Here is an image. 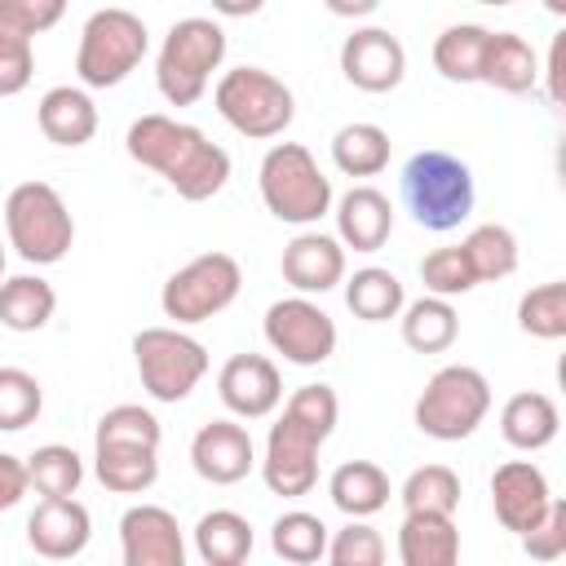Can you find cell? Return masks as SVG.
Listing matches in <instances>:
<instances>
[{
  "instance_id": "1",
  "label": "cell",
  "mask_w": 566,
  "mask_h": 566,
  "mask_svg": "<svg viewBox=\"0 0 566 566\" xmlns=\"http://www.w3.org/2000/svg\"><path fill=\"white\" fill-rule=\"evenodd\" d=\"M124 150L133 155V164L159 172L190 203H203V199L221 195L226 181H230L226 146L208 142L203 128L181 124L172 115H142V119H133L128 133H124Z\"/></svg>"
},
{
  "instance_id": "2",
  "label": "cell",
  "mask_w": 566,
  "mask_h": 566,
  "mask_svg": "<svg viewBox=\"0 0 566 566\" xmlns=\"http://www.w3.org/2000/svg\"><path fill=\"white\" fill-rule=\"evenodd\" d=\"M336 420H340L336 389L332 385H301L283 402V416L270 424L261 482L283 500L310 495L318 482V447L336 433Z\"/></svg>"
},
{
  "instance_id": "3",
  "label": "cell",
  "mask_w": 566,
  "mask_h": 566,
  "mask_svg": "<svg viewBox=\"0 0 566 566\" xmlns=\"http://www.w3.org/2000/svg\"><path fill=\"white\" fill-rule=\"evenodd\" d=\"M402 203L407 212L416 217V226L424 230H455L473 217V203H478V186H473V172L460 155L451 150H416L402 168Z\"/></svg>"
},
{
  "instance_id": "4",
  "label": "cell",
  "mask_w": 566,
  "mask_h": 566,
  "mask_svg": "<svg viewBox=\"0 0 566 566\" xmlns=\"http://www.w3.org/2000/svg\"><path fill=\"white\" fill-rule=\"evenodd\" d=\"M256 186L270 217L287 226H314L318 217L332 212V177L318 168V159L301 142L270 146L256 168Z\"/></svg>"
},
{
  "instance_id": "5",
  "label": "cell",
  "mask_w": 566,
  "mask_h": 566,
  "mask_svg": "<svg viewBox=\"0 0 566 566\" xmlns=\"http://www.w3.org/2000/svg\"><path fill=\"white\" fill-rule=\"evenodd\" d=\"M4 234L27 265H57L75 243V217L49 181H18L4 199Z\"/></svg>"
},
{
  "instance_id": "6",
  "label": "cell",
  "mask_w": 566,
  "mask_h": 566,
  "mask_svg": "<svg viewBox=\"0 0 566 566\" xmlns=\"http://www.w3.org/2000/svg\"><path fill=\"white\" fill-rule=\"evenodd\" d=\"M226 62V31L212 18H181L168 27L159 57H155V84L168 106H195L208 93L212 71Z\"/></svg>"
},
{
  "instance_id": "7",
  "label": "cell",
  "mask_w": 566,
  "mask_h": 566,
  "mask_svg": "<svg viewBox=\"0 0 566 566\" xmlns=\"http://www.w3.org/2000/svg\"><path fill=\"white\" fill-rule=\"evenodd\" d=\"M146 49H150V31L133 9H119V4L97 9L80 31L75 75L84 88H115L137 71Z\"/></svg>"
},
{
  "instance_id": "8",
  "label": "cell",
  "mask_w": 566,
  "mask_h": 566,
  "mask_svg": "<svg viewBox=\"0 0 566 566\" xmlns=\"http://www.w3.org/2000/svg\"><path fill=\"white\" fill-rule=\"evenodd\" d=\"M491 411V385L478 367L469 363H451L438 367L429 376V385L416 398V429L433 442H460L469 433H478V424Z\"/></svg>"
},
{
  "instance_id": "9",
  "label": "cell",
  "mask_w": 566,
  "mask_h": 566,
  "mask_svg": "<svg viewBox=\"0 0 566 566\" xmlns=\"http://www.w3.org/2000/svg\"><path fill=\"white\" fill-rule=\"evenodd\" d=\"M212 102L221 111V119L252 137V142H270L279 133H287V124L296 119V97L292 88L270 75L265 66H234L217 80L212 88Z\"/></svg>"
},
{
  "instance_id": "10",
  "label": "cell",
  "mask_w": 566,
  "mask_h": 566,
  "mask_svg": "<svg viewBox=\"0 0 566 566\" xmlns=\"http://www.w3.org/2000/svg\"><path fill=\"white\" fill-rule=\"evenodd\" d=\"M239 287H243V270L230 252H199L181 270L168 274L164 292H159V310L177 327H195V323H208L221 310H230Z\"/></svg>"
},
{
  "instance_id": "11",
  "label": "cell",
  "mask_w": 566,
  "mask_h": 566,
  "mask_svg": "<svg viewBox=\"0 0 566 566\" xmlns=\"http://www.w3.org/2000/svg\"><path fill=\"white\" fill-rule=\"evenodd\" d=\"M133 358H137L142 389L155 402H181L208 376V349L195 336H186L177 323L172 327H142L133 336Z\"/></svg>"
},
{
  "instance_id": "12",
  "label": "cell",
  "mask_w": 566,
  "mask_h": 566,
  "mask_svg": "<svg viewBox=\"0 0 566 566\" xmlns=\"http://www.w3.org/2000/svg\"><path fill=\"white\" fill-rule=\"evenodd\" d=\"M265 345L274 354H283V363H296V367H318L336 354V323L323 305H314L310 296H283L265 310Z\"/></svg>"
},
{
  "instance_id": "13",
  "label": "cell",
  "mask_w": 566,
  "mask_h": 566,
  "mask_svg": "<svg viewBox=\"0 0 566 566\" xmlns=\"http://www.w3.org/2000/svg\"><path fill=\"white\" fill-rule=\"evenodd\" d=\"M340 75L363 93H389L407 75V49L385 27H358L340 44Z\"/></svg>"
},
{
  "instance_id": "14",
  "label": "cell",
  "mask_w": 566,
  "mask_h": 566,
  "mask_svg": "<svg viewBox=\"0 0 566 566\" xmlns=\"http://www.w3.org/2000/svg\"><path fill=\"white\" fill-rule=\"evenodd\" d=\"M217 394L230 416L265 420L283 402V376H279L274 358H265V354H234L217 371Z\"/></svg>"
},
{
  "instance_id": "15",
  "label": "cell",
  "mask_w": 566,
  "mask_h": 566,
  "mask_svg": "<svg viewBox=\"0 0 566 566\" xmlns=\"http://www.w3.org/2000/svg\"><path fill=\"white\" fill-rule=\"evenodd\" d=\"M553 504V486L544 478L539 464L531 460H504L495 473H491V509H495V522L513 535L531 531Z\"/></svg>"
},
{
  "instance_id": "16",
  "label": "cell",
  "mask_w": 566,
  "mask_h": 566,
  "mask_svg": "<svg viewBox=\"0 0 566 566\" xmlns=\"http://www.w3.org/2000/svg\"><path fill=\"white\" fill-rule=\"evenodd\" d=\"M119 553H124V566H181L186 539L168 509L133 504L119 517Z\"/></svg>"
},
{
  "instance_id": "17",
  "label": "cell",
  "mask_w": 566,
  "mask_h": 566,
  "mask_svg": "<svg viewBox=\"0 0 566 566\" xmlns=\"http://www.w3.org/2000/svg\"><path fill=\"white\" fill-rule=\"evenodd\" d=\"M190 464L203 482L212 486H234L252 473L256 464V447L252 433L239 420H208L195 438H190Z\"/></svg>"
},
{
  "instance_id": "18",
  "label": "cell",
  "mask_w": 566,
  "mask_h": 566,
  "mask_svg": "<svg viewBox=\"0 0 566 566\" xmlns=\"http://www.w3.org/2000/svg\"><path fill=\"white\" fill-rule=\"evenodd\" d=\"M93 517L75 495H44L27 517V544L49 562H71L88 548Z\"/></svg>"
},
{
  "instance_id": "19",
  "label": "cell",
  "mask_w": 566,
  "mask_h": 566,
  "mask_svg": "<svg viewBox=\"0 0 566 566\" xmlns=\"http://www.w3.org/2000/svg\"><path fill=\"white\" fill-rule=\"evenodd\" d=\"M287 287H296L301 296H323L345 279V243L336 234L323 230H301L279 261Z\"/></svg>"
},
{
  "instance_id": "20",
  "label": "cell",
  "mask_w": 566,
  "mask_h": 566,
  "mask_svg": "<svg viewBox=\"0 0 566 566\" xmlns=\"http://www.w3.org/2000/svg\"><path fill=\"white\" fill-rule=\"evenodd\" d=\"M394 230V203L376 186H349L336 203V239L354 252H380Z\"/></svg>"
},
{
  "instance_id": "21",
  "label": "cell",
  "mask_w": 566,
  "mask_h": 566,
  "mask_svg": "<svg viewBox=\"0 0 566 566\" xmlns=\"http://www.w3.org/2000/svg\"><path fill=\"white\" fill-rule=\"evenodd\" d=\"M398 562L402 566H455L460 562L455 513H407L398 526Z\"/></svg>"
},
{
  "instance_id": "22",
  "label": "cell",
  "mask_w": 566,
  "mask_h": 566,
  "mask_svg": "<svg viewBox=\"0 0 566 566\" xmlns=\"http://www.w3.org/2000/svg\"><path fill=\"white\" fill-rule=\"evenodd\" d=\"M35 124L53 146H84L97 133V106L84 88L53 84L35 106Z\"/></svg>"
},
{
  "instance_id": "23",
  "label": "cell",
  "mask_w": 566,
  "mask_h": 566,
  "mask_svg": "<svg viewBox=\"0 0 566 566\" xmlns=\"http://www.w3.org/2000/svg\"><path fill=\"white\" fill-rule=\"evenodd\" d=\"M478 84H491V88L513 93V97L517 93H531L539 84V57H535V49L517 31H491L486 35Z\"/></svg>"
},
{
  "instance_id": "24",
  "label": "cell",
  "mask_w": 566,
  "mask_h": 566,
  "mask_svg": "<svg viewBox=\"0 0 566 566\" xmlns=\"http://www.w3.org/2000/svg\"><path fill=\"white\" fill-rule=\"evenodd\" d=\"M557 429H562V411L539 389H522L500 407V433L517 451H544L557 438Z\"/></svg>"
},
{
  "instance_id": "25",
  "label": "cell",
  "mask_w": 566,
  "mask_h": 566,
  "mask_svg": "<svg viewBox=\"0 0 566 566\" xmlns=\"http://www.w3.org/2000/svg\"><path fill=\"white\" fill-rule=\"evenodd\" d=\"M93 473L115 495H142L159 482V447L93 442Z\"/></svg>"
},
{
  "instance_id": "26",
  "label": "cell",
  "mask_w": 566,
  "mask_h": 566,
  "mask_svg": "<svg viewBox=\"0 0 566 566\" xmlns=\"http://www.w3.org/2000/svg\"><path fill=\"white\" fill-rule=\"evenodd\" d=\"M398 323H402V345L416 354H442L460 336L455 305L447 296H433V292H424L420 301H407L398 310Z\"/></svg>"
},
{
  "instance_id": "27",
  "label": "cell",
  "mask_w": 566,
  "mask_h": 566,
  "mask_svg": "<svg viewBox=\"0 0 566 566\" xmlns=\"http://www.w3.org/2000/svg\"><path fill=\"white\" fill-rule=\"evenodd\" d=\"M327 495L345 517H371L389 504V473L371 460H345L332 469Z\"/></svg>"
},
{
  "instance_id": "28",
  "label": "cell",
  "mask_w": 566,
  "mask_h": 566,
  "mask_svg": "<svg viewBox=\"0 0 566 566\" xmlns=\"http://www.w3.org/2000/svg\"><path fill=\"white\" fill-rule=\"evenodd\" d=\"M195 553L208 566H239L252 557V522L234 509H212L195 522Z\"/></svg>"
},
{
  "instance_id": "29",
  "label": "cell",
  "mask_w": 566,
  "mask_h": 566,
  "mask_svg": "<svg viewBox=\"0 0 566 566\" xmlns=\"http://www.w3.org/2000/svg\"><path fill=\"white\" fill-rule=\"evenodd\" d=\"M345 283V305L354 310V318L363 323H389L398 318V310L407 305V292H402V279L385 265H363L354 270Z\"/></svg>"
},
{
  "instance_id": "30",
  "label": "cell",
  "mask_w": 566,
  "mask_h": 566,
  "mask_svg": "<svg viewBox=\"0 0 566 566\" xmlns=\"http://www.w3.org/2000/svg\"><path fill=\"white\" fill-rule=\"evenodd\" d=\"M57 310V292L40 274L0 279V323L9 332H40Z\"/></svg>"
},
{
  "instance_id": "31",
  "label": "cell",
  "mask_w": 566,
  "mask_h": 566,
  "mask_svg": "<svg viewBox=\"0 0 566 566\" xmlns=\"http://www.w3.org/2000/svg\"><path fill=\"white\" fill-rule=\"evenodd\" d=\"M389 133L380 124H367V119H354L345 128H336L332 137V164L345 172V177H376L389 168Z\"/></svg>"
},
{
  "instance_id": "32",
  "label": "cell",
  "mask_w": 566,
  "mask_h": 566,
  "mask_svg": "<svg viewBox=\"0 0 566 566\" xmlns=\"http://www.w3.org/2000/svg\"><path fill=\"white\" fill-rule=\"evenodd\" d=\"M486 27L478 22H455L433 40V66L442 80L451 84H478L482 71V53H486Z\"/></svg>"
},
{
  "instance_id": "33",
  "label": "cell",
  "mask_w": 566,
  "mask_h": 566,
  "mask_svg": "<svg viewBox=\"0 0 566 566\" xmlns=\"http://www.w3.org/2000/svg\"><path fill=\"white\" fill-rule=\"evenodd\" d=\"M469 265H473V279L478 283H495V279H509L517 270V234L500 221H482L473 226L464 239H460Z\"/></svg>"
},
{
  "instance_id": "34",
  "label": "cell",
  "mask_w": 566,
  "mask_h": 566,
  "mask_svg": "<svg viewBox=\"0 0 566 566\" xmlns=\"http://www.w3.org/2000/svg\"><path fill=\"white\" fill-rule=\"evenodd\" d=\"M270 548H274L283 562H296V566L323 562V553H327V526H323L318 513L287 509V513H279L274 526H270Z\"/></svg>"
},
{
  "instance_id": "35",
  "label": "cell",
  "mask_w": 566,
  "mask_h": 566,
  "mask_svg": "<svg viewBox=\"0 0 566 566\" xmlns=\"http://www.w3.org/2000/svg\"><path fill=\"white\" fill-rule=\"evenodd\" d=\"M398 500L407 513H455L460 509V478L447 464H420L407 473Z\"/></svg>"
},
{
  "instance_id": "36",
  "label": "cell",
  "mask_w": 566,
  "mask_h": 566,
  "mask_svg": "<svg viewBox=\"0 0 566 566\" xmlns=\"http://www.w3.org/2000/svg\"><path fill=\"white\" fill-rule=\"evenodd\" d=\"M517 327L535 340H562L566 336V283H535L517 301Z\"/></svg>"
},
{
  "instance_id": "37",
  "label": "cell",
  "mask_w": 566,
  "mask_h": 566,
  "mask_svg": "<svg viewBox=\"0 0 566 566\" xmlns=\"http://www.w3.org/2000/svg\"><path fill=\"white\" fill-rule=\"evenodd\" d=\"M27 478L40 495H75L84 482V460L75 455V447L44 442L27 455Z\"/></svg>"
},
{
  "instance_id": "38",
  "label": "cell",
  "mask_w": 566,
  "mask_h": 566,
  "mask_svg": "<svg viewBox=\"0 0 566 566\" xmlns=\"http://www.w3.org/2000/svg\"><path fill=\"white\" fill-rule=\"evenodd\" d=\"M44 411V389L27 367H0V433L35 424Z\"/></svg>"
},
{
  "instance_id": "39",
  "label": "cell",
  "mask_w": 566,
  "mask_h": 566,
  "mask_svg": "<svg viewBox=\"0 0 566 566\" xmlns=\"http://www.w3.org/2000/svg\"><path fill=\"white\" fill-rule=\"evenodd\" d=\"M35 35L0 9V97H18L35 75Z\"/></svg>"
},
{
  "instance_id": "40",
  "label": "cell",
  "mask_w": 566,
  "mask_h": 566,
  "mask_svg": "<svg viewBox=\"0 0 566 566\" xmlns=\"http://www.w3.org/2000/svg\"><path fill=\"white\" fill-rule=\"evenodd\" d=\"M420 283H424V292L447 296V301H451V296H464V292L478 287L473 265H469V256H464L460 243H451V248H433V252L420 261Z\"/></svg>"
},
{
  "instance_id": "41",
  "label": "cell",
  "mask_w": 566,
  "mask_h": 566,
  "mask_svg": "<svg viewBox=\"0 0 566 566\" xmlns=\"http://www.w3.org/2000/svg\"><path fill=\"white\" fill-rule=\"evenodd\" d=\"M159 438H164V429H159L155 411H146V407H137V402H119V407H111V411L97 420V429H93V442L159 447Z\"/></svg>"
},
{
  "instance_id": "42",
  "label": "cell",
  "mask_w": 566,
  "mask_h": 566,
  "mask_svg": "<svg viewBox=\"0 0 566 566\" xmlns=\"http://www.w3.org/2000/svg\"><path fill=\"white\" fill-rule=\"evenodd\" d=\"M332 566H380L385 562V539L380 531L367 526V517H349L336 535H327V553Z\"/></svg>"
},
{
  "instance_id": "43",
  "label": "cell",
  "mask_w": 566,
  "mask_h": 566,
  "mask_svg": "<svg viewBox=\"0 0 566 566\" xmlns=\"http://www.w3.org/2000/svg\"><path fill=\"white\" fill-rule=\"evenodd\" d=\"M517 539H522L526 557H535V562H557V557L566 553V504L553 495L548 513H544L531 531H522Z\"/></svg>"
},
{
  "instance_id": "44",
  "label": "cell",
  "mask_w": 566,
  "mask_h": 566,
  "mask_svg": "<svg viewBox=\"0 0 566 566\" xmlns=\"http://www.w3.org/2000/svg\"><path fill=\"white\" fill-rule=\"evenodd\" d=\"M0 9H4L18 27H27L31 35H40V31H49V27L62 22L66 0H0Z\"/></svg>"
},
{
  "instance_id": "45",
  "label": "cell",
  "mask_w": 566,
  "mask_h": 566,
  "mask_svg": "<svg viewBox=\"0 0 566 566\" xmlns=\"http://www.w3.org/2000/svg\"><path fill=\"white\" fill-rule=\"evenodd\" d=\"M27 491H31L27 460H18V455L0 451V513H4V509H13V504L27 495Z\"/></svg>"
},
{
  "instance_id": "46",
  "label": "cell",
  "mask_w": 566,
  "mask_h": 566,
  "mask_svg": "<svg viewBox=\"0 0 566 566\" xmlns=\"http://www.w3.org/2000/svg\"><path fill=\"white\" fill-rule=\"evenodd\" d=\"M562 53H566V35H553V44H548V62H544V93H548V102L553 106H562Z\"/></svg>"
},
{
  "instance_id": "47",
  "label": "cell",
  "mask_w": 566,
  "mask_h": 566,
  "mask_svg": "<svg viewBox=\"0 0 566 566\" xmlns=\"http://www.w3.org/2000/svg\"><path fill=\"white\" fill-rule=\"evenodd\" d=\"M323 4H327V13H336V18H367V13L380 9V0H323Z\"/></svg>"
},
{
  "instance_id": "48",
  "label": "cell",
  "mask_w": 566,
  "mask_h": 566,
  "mask_svg": "<svg viewBox=\"0 0 566 566\" xmlns=\"http://www.w3.org/2000/svg\"><path fill=\"white\" fill-rule=\"evenodd\" d=\"M212 9H217L221 18H252V13L265 9V0H212Z\"/></svg>"
},
{
  "instance_id": "49",
  "label": "cell",
  "mask_w": 566,
  "mask_h": 566,
  "mask_svg": "<svg viewBox=\"0 0 566 566\" xmlns=\"http://www.w3.org/2000/svg\"><path fill=\"white\" fill-rule=\"evenodd\" d=\"M544 9L557 13V18H566V0H544Z\"/></svg>"
},
{
  "instance_id": "50",
  "label": "cell",
  "mask_w": 566,
  "mask_h": 566,
  "mask_svg": "<svg viewBox=\"0 0 566 566\" xmlns=\"http://www.w3.org/2000/svg\"><path fill=\"white\" fill-rule=\"evenodd\" d=\"M478 4H495V9H504V4H513V0H478Z\"/></svg>"
},
{
  "instance_id": "51",
  "label": "cell",
  "mask_w": 566,
  "mask_h": 566,
  "mask_svg": "<svg viewBox=\"0 0 566 566\" xmlns=\"http://www.w3.org/2000/svg\"><path fill=\"white\" fill-rule=\"evenodd\" d=\"M0 279H4V243H0Z\"/></svg>"
}]
</instances>
